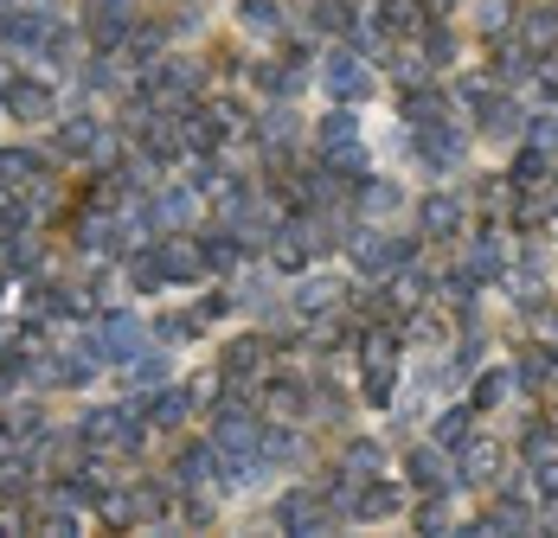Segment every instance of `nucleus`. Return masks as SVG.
I'll list each match as a JSON object with an SVG mask.
<instances>
[{
	"label": "nucleus",
	"mask_w": 558,
	"mask_h": 538,
	"mask_svg": "<svg viewBox=\"0 0 558 538\" xmlns=\"http://www.w3.org/2000/svg\"><path fill=\"white\" fill-rule=\"evenodd\" d=\"M77 346L97 359V366H129L135 353H148V327L135 321V315H122V308H110V315H97V327L90 333H77Z\"/></svg>",
	"instance_id": "f257e3e1"
},
{
	"label": "nucleus",
	"mask_w": 558,
	"mask_h": 538,
	"mask_svg": "<svg viewBox=\"0 0 558 538\" xmlns=\"http://www.w3.org/2000/svg\"><path fill=\"white\" fill-rule=\"evenodd\" d=\"M404 475L417 493H462V468H456V455H449L444 442H411L404 449Z\"/></svg>",
	"instance_id": "f03ea898"
},
{
	"label": "nucleus",
	"mask_w": 558,
	"mask_h": 538,
	"mask_svg": "<svg viewBox=\"0 0 558 538\" xmlns=\"http://www.w3.org/2000/svg\"><path fill=\"white\" fill-rule=\"evenodd\" d=\"M52 33H58V20L46 7H7V13H0V46L13 58H39L52 46Z\"/></svg>",
	"instance_id": "7ed1b4c3"
},
{
	"label": "nucleus",
	"mask_w": 558,
	"mask_h": 538,
	"mask_svg": "<svg viewBox=\"0 0 558 538\" xmlns=\"http://www.w3.org/2000/svg\"><path fill=\"white\" fill-rule=\"evenodd\" d=\"M277 526L282 533H335L340 526V513L335 506H328V493H322V487H289V493H282L277 500Z\"/></svg>",
	"instance_id": "20e7f679"
},
{
	"label": "nucleus",
	"mask_w": 558,
	"mask_h": 538,
	"mask_svg": "<svg viewBox=\"0 0 558 538\" xmlns=\"http://www.w3.org/2000/svg\"><path fill=\"white\" fill-rule=\"evenodd\" d=\"M135 0H84V39L97 52H122V39L135 33Z\"/></svg>",
	"instance_id": "39448f33"
},
{
	"label": "nucleus",
	"mask_w": 558,
	"mask_h": 538,
	"mask_svg": "<svg viewBox=\"0 0 558 538\" xmlns=\"http://www.w3.org/2000/svg\"><path fill=\"white\" fill-rule=\"evenodd\" d=\"M322 84H328L335 103H366V97H373V64L353 52V46H340V52H328V64H322Z\"/></svg>",
	"instance_id": "423d86ee"
},
{
	"label": "nucleus",
	"mask_w": 558,
	"mask_h": 538,
	"mask_svg": "<svg viewBox=\"0 0 558 538\" xmlns=\"http://www.w3.org/2000/svg\"><path fill=\"white\" fill-rule=\"evenodd\" d=\"M193 244H199V257H206V276H238V269L257 257V250L244 244V231H238V224H225V218H219V224H206Z\"/></svg>",
	"instance_id": "0eeeda50"
},
{
	"label": "nucleus",
	"mask_w": 558,
	"mask_h": 538,
	"mask_svg": "<svg viewBox=\"0 0 558 538\" xmlns=\"http://www.w3.org/2000/svg\"><path fill=\"white\" fill-rule=\"evenodd\" d=\"M264 250H270V264L282 269V276H302V269H308V257H315V244H308V212H289L277 224V231H270V244H264Z\"/></svg>",
	"instance_id": "6e6552de"
},
{
	"label": "nucleus",
	"mask_w": 558,
	"mask_h": 538,
	"mask_svg": "<svg viewBox=\"0 0 558 538\" xmlns=\"http://www.w3.org/2000/svg\"><path fill=\"white\" fill-rule=\"evenodd\" d=\"M0 109L20 115V122H46V115H58V90L46 77H26V71H20V77L0 90Z\"/></svg>",
	"instance_id": "1a4fd4ad"
},
{
	"label": "nucleus",
	"mask_w": 558,
	"mask_h": 538,
	"mask_svg": "<svg viewBox=\"0 0 558 538\" xmlns=\"http://www.w3.org/2000/svg\"><path fill=\"white\" fill-rule=\"evenodd\" d=\"M193 411H199V398H193V384H186V378H180V384L168 378L161 391H148V398H142V417H148V430H180Z\"/></svg>",
	"instance_id": "9d476101"
},
{
	"label": "nucleus",
	"mask_w": 558,
	"mask_h": 538,
	"mask_svg": "<svg viewBox=\"0 0 558 538\" xmlns=\"http://www.w3.org/2000/svg\"><path fill=\"white\" fill-rule=\"evenodd\" d=\"M462 224H469V206H462L456 193H430V199L417 206V231H424L430 244H449V237H462Z\"/></svg>",
	"instance_id": "9b49d317"
},
{
	"label": "nucleus",
	"mask_w": 558,
	"mask_h": 538,
	"mask_svg": "<svg viewBox=\"0 0 558 538\" xmlns=\"http://www.w3.org/2000/svg\"><path fill=\"white\" fill-rule=\"evenodd\" d=\"M173 487L180 493L186 487H219V449H213V436H199V442H186L173 455Z\"/></svg>",
	"instance_id": "f8f14e48"
},
{
	"label": "nucleus",
	"mask_w": 558,
	"mask_h": 538,
	"mask_svg": "<svg viewBox=\"0 0 558 538\" xmlns=\"http://www.w3.org/2000/svg\"><path fill=\"white\" fill-rule=\"evenodd\" d=\"M46 180H52V167L39 148H0V186L7 193H39Z\"/></svg>",
	"instance_id": "ddd939ff"
},
{
	"label": "nucleus",
	"mask_w": 558,
	"mask_h": 538,
	"mask_svg": "<svg viewBox=\"0 0 558 538\" xmlns=\"http://www.w3.org/2000/svg\"><path fill=\"white\" fill-rule=\"evenodd\" d=\"M456 468H462V487H488L495 475H501V442L475 430L462 449H456Z\"/></svg>",
	"instance_id": "4468645a"
},
{
	"label": "nucleus",
	"mask_w": 558,
	"mask_h": 538,
	"mask_svg": "<svg viewBox=\"0 0 558 538\" xmlns=\"http://www.w3.org/2000/svg\"><path fill=\"white\" fill-rule=\"evenodd\" d=\"M347 308V282L340 276H302L295 282V315L315 321V315H340Z\"/></svg>",
	"instance_id": "2eb2a0df"
},
{
	"label": "nucleus",
	"mask_w": 558,
	"mask_h": 538,
	"mask_svg": "<svg viewBox=\"0 0 558 538\" xmlns=\"http://www.w3.org/2000/svg\"><path fill=\"white\" fill-rule=\"evenodd\" d=\"M97 372H104V366H97L84 346H77V353H46V359H39V384H58V391H84Z\"/></svg>",
	"instance_id": "dca6fc26"
},
{
	"label": "nucleus",
	"mask_w": 558,
	"mask_h": 538,
	"mask_svg": "<svg viewBox=\"0 0 558 538\" xmlns=\"http://www.w3.org/2000/svg\"><path fill=\"white\" fill-rule=\"evenodd\" d=\"M391 513H404V487H391V481H366V493H353L347 500V519L353 526H373V519H391Z\"/></svg>",
	"instance_id": "f3484780"
},
{
	"label": "nucleus",
	"mask_w": 558,
	"mask_h": 538,
	"mask_svg": "<svg viewBox=\"0 0 558 538\" xmlns=\"http://www.w3.org/2000/svg\"><path fill=\"white\" fill-rule=\"evenodd\" d=\"M391 212H404V186L398 180H379V173L353 180V218H391Z\"/></svg>",
	"instance_id": "a211bd4d"
},
{
	"label": "nucleus",
	"mask_w": 558,
	"mask_h": 538,
	"mask_svg": "<svg viewBox=\"0 0 558 538\" xmlns=\"http://www.w3.org/2000/svg\"><path fill=\"white\" fill-rule=\"evenodd\" d=\"M475 115H482V135H488V142H520V135H526V122H533V115L520 109V97H501V90L475 109Z\"/></svg>",
	"instance_id": "6ab92c4d"
},
{
	"label": "nucleus",
	"mask_w": 558,
	"mask_h": 538,
	"mask_svg": "<svg viewBox=\"0 0 558 538\" xmlns=\"http://www.w3.org/2000/svg\"><path fill=\"white\" fill-rule=\"evenodd\" d=\"M257 411H264L270 424H295V417L308 411V384H295V378H264Z\"/></svg>",
	"instance_id": "aec40b11"
},
{
	"label": "nucleus",
	"mask_w": 558,
	"mask_h": 538,
	"mask_svg": "<svg viewBox=\"0 0 558 538\" xmlns=\"http://www.w3.org/2000/svg\"><path fill=\"white\" fill-rule=\"evenodd\" d=\"M122 64H129V77H135V71H148V64H155V58H168V26H155V20H135V33H129V39H122Z\"/></svg>",
	"instance_id": "412c9836"
},
{
	"label": "nucleus",
	"mask_w": 558,
	"mask_h": 538,
	"mask_svg": "<svg viewBox=\"0 0 558 538\" xmlns=\"http://www.w3.org/2000/svg\"><path fill=\"white\" fill-rule=\"evenodd\" d=\"M302 455H308L302 430H295V424H270V417H264V468H270V475H282V468H295Z\"/></svg>",
	"instance_id": "4be33fe9"
},
{
	"label": "nucleus",
	"mask_w": 558,
	"mask_h": 538,
	"mask_svg": "<svg viewBox=\"0 0 558 538\" xmlns=\"http://www.w3.org/2000/svg\"><path fill=\"white\" fill-rule=\"evenodd\" d=\"M110 493H116V487L104 481V468H71V475L52 487V500H77V506H97V513H104V500H110Z\"/></svg>",
	"instance_id": "5701e85b"
},
{
	"label": "nucleus",
	"mask_w": 558,
	"mask_h": 538,
	"mask_svg": "<svg viewBox=\"0 0 558 538\" xmlns=\"http://www.w3.org/2000/svg\"><path fill=\"white\" fill-rule=\"evenodd\" d=\"M379 26H386L391 39H424L430 7H424V0H379Z\"/></svg>",
	"instance_id": "b1692460"
},
{
	"label": "nucleus",
	"mask_w": 558,
	"mask_h": 538,
	"mask_svg": "<svg viewBox=\"0 0 558 538\" xmlns=\"http://www.w3.org/2000/svg\"><path fill=\"white\" fill-rule=\"evenodd\" d=\"M168 378H173V359H168V353H135V359L122 366V384H129L135 398H148V391H161Z\"/></svg>",
	"instance_id": "393cba45"
},
{
	"label": "nucleus",
	"mask_w": 558,
	"mask_h": 538,
	"mask_svg": "<svg viewBox=\"0 0 558 538\" xmlns=\"http://www.w3.org/2000/svg\"><path fill=\"white\" fill-rule=\"evenodd\" d=\"M264 359H270V340H231L225 346V372L231 378H251L257 384L264 378Z\"/></svg>",
	"instance_id": "a878e982"
},
{
	"label": "nucleus",
	"mask_w": 558,
	"mask_h": 538,
	"mask_svg": "<svg viewBox=\"0 0 558 538\" xmlns=\"http://www.w3.org/2000/svg\"><path fill=\"white\" fill-rule=\"evenodd\" d=\"M513 39H520V46H526L533 58H546V52L558 46V13H553V7H539V13H526V26H520Z\"/></svg>",
	"instance_id": "bb28decb"
},
{
	"label": "nucleus",
	"mask_w": 558,
	"mask_h": 538,
	"mask_svg": "<svg viewBox=\"0 0 558 538\" xmlns=\"http://www.w3.org/2000/svg\"><path fill=\"white\" fill-rule=\"evenodd\" d=\"M238 26L257 33V39H277L282 33V7L277 0H238Z\"/></svg>",
	"instance_id": "cd10ccee"
},
{
	"label": "nucleus",
	"mask_w": 558,
	"mask_h": 538,
	"mask_svg": "<svg viewBox=\"0 0 558 538\" xmlns=\"http://www.w3.org/2000/svg\"><path fill=\"white\" fill-rule=\"evenodd\" d=\"M513 384H520V372H513V366H488V372L475 378V411H495V404H507V398H513Z\"/></svg>",
	"instance_id": "c85d7f7f"
},
{
	"label": "nucleus",
	"mask_w": 558,
	"mask_h": 538,
	"mask_svg": "<svg viewBox=\"0 0 558 538\" xmlns=\"http://www.w3.org/2000/svg\"><path fill=\"white\" fill-rule=\"evenodd\" d=\"M469 269H475L482 282H501V276H507V250L495 244V237H488V231H482V237L469 244Z\"/></svg>",
	"instance_id": "c756f323"
},
{
	"label": "nucleus",
	"mask_w": 558,
	"mask_h": 538,
	"mask_svg": "<svg viewBox=\"0 0 558 538\" xmlns=\"http://www.w3.org/2000/svg\"><path fill=\"white\" fill-rule=\"evenodd\" d=\"M469 436H475V411H444V417L430 424V442H444L449 455H456V449H462Z\"/></svg>",
	"instance_id": "7c9ffc66"
},
{
	"label": "nucleus",
	"mask_w": 558,
	"mask_h": 538,
	"mask_svg": "<svg viewBox=\"0 0 558 538\" xmlns=\"http://www.w3.org/2000/svg\"><path fill=\"white\" fill-rule=\"evenodd\" d=\"M199 315H193V308H180V315H161V321H155V340H161V346H186V340H199Z\"/></svg>",
	"instance_id": "2f4dec72"
},
{
	"label": "nucleus",
	"mask_w": 558,
	"mask_h": 538,
	"mask_svg": "<svg viewBox=\"0 0 558 538\" xmlns=\"http://www.w3.org/2000/svg\"><path fill=\"white\" fill-rule=\"evenodd\" d=\"M379 462H386V455H379V442H347V455H340V468H347L353 481H373V475H379Z\"/></svg>",
	"instance_id": "473e14b6"
},
{
	"label": "nucleus",
	"mask_w": 558,
	"mask_h": 538,
	"mask_svg": "<svg viewBox=\"0 0 558 538\" xmlns=\"http://www.w3.org/2000/svg\"><path fill=\"white\" fill-rule=\"evenodd\" d=\"M340 142H360V122H353L347 109H335V115L315 129V148H340Z\"/></svg>",
	"instance_id": "72a5a7b5"
},
{
	"label": "nucleus",
	"mask_w": 558,
	"mask_h": 538,
	"mask_svg": "<svg viewBox=\"0 0 558 538\" xmlns=\"http://www.w3.org/2000/svg\"><path fill=\"white\" fill-rule=\"evenodd\" d=\"M520 455H526V468L553 462V455H558V424H553V430H546V424H539V430H526V442H520Z\"/></svg>",
	"instance_id": "f704fd0d"
},
{
	"label": "nucleus",
	"mask_w": 558,
	"mask_h": 538,
	"mask_svg": "<svg viewBox=\"0 0 558 538\" xmlns=\"http://www.w3.org/2000/svg\"><path fill=\"white\" fill-rule=\"evenodd\" d=\"M475 20H482V33H488V39H513V0H482V13H475Z\"/></svg>",
	"instance_id": "c9c22d12"
},
{
	"label": "nucleus",
	"mask_w": 558,
	"mask_h": 538,
	"mask_svg": "<svg viewBox=\"0 0 558 538\" xmlns=\"http://www.w3.org/2000/svg\"><path fill=\"white\" fill-rule=\"evenodd\" d=\"M513 372L526 378L533 391H546V384H553V378H558V359H553V353H526V359H520Z\"/></svg>",
	"instance_id": "e433bc0d"
},
{
	"label": "nucleus",
	"mask_w": 558,
	"mask_h": 538,
	"mask_svg": "<svg viewBox=\"0 0 558 538\" xmlns=\"http://www.w3.org/2000/svg\"><path fill=\"white\" fill-rule=\"evenodd\" d=\"M424 58H430V64H449V58H456V39H449V33L437 26V20L424 26Z\"/></svg>",
	"instance_id": "4c0bfd02"
},
{
	"label": "nucleus",
	"mask_w": 558,
	"mask_h": 538,
	"mask_svg": "<svg viewBox=\"0 0 558 538\" xmlns=\"http://www.w3.org/2000/svg\"><path fill=\"white\" fill-rule=\"evenodd\" d=\"M33 526H39V533H77V513H71V506H39Z\"/></svg>",
	"instance_id": "58836bf2"
},
{
	"label": "nucleus",
	"mask_w": 558,
	"mask_h": 538,
	"mask_svg": "<svg viewBox=\"0 0 558 538\" xmlns=\"http://www.w3.org/2000/svg\"><path fill=\"white\" fill-rule=\"evenodd\" d=\"M533 493H539V500H546V506L558 513V455H553V462H539V468H533Z\"/></svg>",
	"instance_id": "ea45409f"
},
{
	"label": "nucleus",
	"mask_w": 558,
	"mask_h": 538,
	"mask_svg": "<svg viewBox=\"0 0 558 538\" xmlns=\"http://www.w3.org/2000/svg\"><path fill=\"white\" fill-rule=\"evenodd\" d=\"M417 526H424V533H444V526H449V506H444V493H430V500L417 506Z\"/></svg>",
	"instance_id": "a19ab883"
},
{
	"label": "nucleus",
	"mask_w": 558,
	"mask_h": 538,
	"mask_svg": "<svg viewBox=\"0 0 558 538\" xmlns=\"http://www.w3.org/2000/svg\"><path fill=\"white\" fill-rule=\"evenodd\" d=\"M20 340H26V327H13V321H0V353H13V346H20Z\"/></svg>",
	"instance_id": "79ce46f5"
},
{
	"label": "nucleus",
	"mask_w": 558,
	"mask_h": 538,
	"mask_svg": "<svg viewBox=\"0 0 558 538\" xmlns=\"http://www.w3.org/2000/svg\"><path fill=\"white\" fill-rule=\"evenodd\" d=\"M20 449V430H13V417H0V455H13Z\"/></svg>",
	"instance_id": "37998d69"
},
{
	"label": "nucleus",
	"mask_w": 558,
	"mask_h": 538,
	"mask_svg": "<svg viewBox=\"0 0 558 538\" xmlns=\"http://www.w3.org/2000/svg\"><path fill=\"white\" fill-rule=\"evenodd\" d=\"M13 77H20V64H13V58H0V90H7Z\"/></svg>",
	"instance_id": "c03bdc74"
},
{
	"label": "nucleus",
	"mask_w": 558,
	"mask_h": 538,
	"mask_svg": "<svg viewBox=\"0 0 558 538\" xmlns=\"http://www.w3.org/2000/svg\"><path fill=\"white\" fill-rule=\"evenodd\" d=\"M7 282H13V276H7V269H0V302H7Z\"/></svg>",
	"instance_id": "a18cd8bd"
},
{
	"label": "nucleus",
	"mask_w": 558,
	"mask_h": 538,
	"mask_svg": "<svg viewBox=\"0 0 558 538\" xmlns=\"http://www.w3.org/2000/svg\"><path fill=\"white\" fill-rule=\"evenodd\" d=\"M7 7H20V0H0V13H7Z\"/></svg>",
	"instance_id": "49530a36"
},
{
	"label": "nucleus",
	"mask_w": 558,
	"mask_h": 538,
	"mask_svg": "<svg viewBox=\"0 0 558 538\" xmlns=\"http://www.w3.org/2000/svg\"><path fill=\"white\" fill-rule=\"evenodd\" d=\"M0 398H7V378H0Z\"/></svg>",
	"instance_id": "de8ad7c7"
},
{
	"label": "nucleus",
	"mask_w": 558,
	"mask_h": 538,
	"mask_svg": "<svg viewBox=\"0 0 558 538\" xmlns=\"http://www.w3.org/2000/svg\"><path fill=\"white\" fill-rule=\"evenodd\" d=\"M553 424H558V417H553Z\"/></svg>",
	"instance_id": "09e8293b"
}]
</instances>
